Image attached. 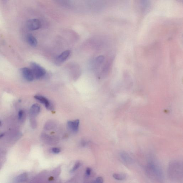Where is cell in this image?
Masks as SVG:
<instances>
[{
	"mask_svg": "<svg viewBox=\"0 0 183 183\" xmlns=\"http://www.w3.org/2000/svg\"><path fill=\"white\" fill-rule=\"evenodd\" d=\"M168 175L173 180H179L183 177L182 163L177 161H174L170 163L168 166Z\"/></svg>",
	"mask_w": 183,
	"mask_h": 183,
	"instance_id": "1",
	"label": "cell"
},
{
	"mask_svg": "<svg viewBox=\"0 0 183 183\" xmlns=\"http://www.w3.org/2000/svg\"><path fill=\"white\" fill-rule=\"evenodd\" d=\"M146 172L152 179L160 181L163 177V172L160 166L154 162L151 161L146 166Z\"/></svg>",
	"mask_w": 183,
	"mask_h": 183,
	"instance_id": "2",
	"label": "cell"
},
{
	"mask_svg": "<svg viewBox=\"0 0 183 183\" xmlns=\"http://www.w3.org/2000/svg\"><path fill=\"white\" fill-rule=\"evenodd\" d=\"M31 69L36 79H41L46 75V72L44 68L35 62H32L30 64Z\"/></svg>",
	"mask_w": 183,
	"mask_h": 183,
	"instance_id": "3",
	"label": "cell"
},
{
	"mask_svg": "<svg viewBox=\"0 0 183 183\" xmlns=\"http://www.w3.org/2000/svg\"><path fill=\"white\" fill-rule=\"evenodd\" d=\"M28 29L30 30H37L41 27V23L37 19H32L28 21L26 23Z\"/></svg>",
	"mask_w": 183,
	"mask_h": 183,
	"instance_id": "4",
	"label": "cell"
},
{
	"mask_svg": "<svg viewBox=\"0 0 183 183\" xmlns=\"http://www.w3.org/2000/svg\"><path fill=\"white\" fill-rule=\"evenodd\" d=\"M34 98L40 102V103L44 105L47 109L52 110L54 108L52 103L47 98L40 95H36L34 96Z\"/></svg>",
	"mask_w": 183,
	"mask_h": 183,
	"instance_id": "5",
	"label": "cell"
},
{
	"mask_svg": "<svg viewBox=\"0 0 183 183\" xmlns=\"http://www.w3.org/2000/svg\"><path fill=\"white\" fill-rule=\"evenodd\" d=\"M21 71L23 77L26 80L31 82L34 80L35 77L31 69L24 67L22 68Z\"/></svg>",
	"mask_w": 183,
	"mask_h": 183,
	"instance_id": "6",
	"label": "cell"
},
{
	"mask_svg": "<svg viewBox=\"0 0 183 183\" xmlns=\"http://www.w3.org/2000/svg\"><path fill=\"white\" fill-rule=\"evenodd\" d=\"M70 54L71 51L69 50L64 51L55 59V63L56 65H59L63 63L69 56Z\"/></svg>",
	"mask_w": 183,
	"mask_h": 183,
	"instance_id": "7",
	"label": "cell"
},
{
	"mask_svg": "<svg viewBox=\"0 0 183 183\" xmlns=\"http://www.w3.org/2000/svg\"><path fill=\"white\" fill-rule=\"evenodd\" d=\"M79 120H76L73 121H68L67 124L70 129L72 130L74 132H77L79 129Z\"/></svg>",
	"mask_w": 183,
	"mask_h": 183,
	"instance_id": "8",
	"label": "cell"
},
{
	"mask_svg": "<svg viewBox=\"0 0 183 183\" xmlns=\"http://www.w3.org/2000/svg\"><path fill=\"white\" fill-rule=\"evenodd\" d=\"M120 157L122 160L125 163L130 164L132 163L133 160L132 158L127 152H121L120 153Z\"/></svg>",
	"mask_w": 183,
	"mask_h": 183,
	"instance_id": "9",
	"label": "cell"
},
{
	"mask_svg": "<svg viewBox=\"0 0 183 183\" xmlns=\"http://www.w3.org/2000/svg\"><path fill=\"white\" fill-rule=\"evenodd\" d=\"M40 105L37 104H33L30 109V114L32 116H34L37 115L40 113Z\"/></svg>",
	"mask_w": 183,
	"mask_h": 183,
	"instance_id": "10",
	"label": "cell"
},
{
	"mask_svg": "<svg viewBox=\"0 0 183 183\" xmlns=\"http://www.w3.org/2000/svg\"><path fill=\"white\" fill-rule=\"evenodd\" d=\"M28 43L32 47H36L37 44V41L36 38L31 34L28 35L27 37Z\"/></svg>",
	"mask_w": 183,
	"mask_h": 183,
	"instance_id": "11",
	"label": "cell"
},
{
	"mask_svg": "<svg viewBox=\"0 0 183 183\" xmlns=\"http://www.w3.org/2000/svg\"><path fill=\"white\" fill-rule=\"evenodd\" d=\"M28 175L26 173H23L20 174L15 178V181L16 182H22L26 181L27 179Z\"/></svg>",
	"mask_w": 183,
	"mask_h": 183,
	"instance_id": "12",
	"label": "cell"
},
{
	"mask_svg": "<svg viewBox=\"0 0 183 183\" xmlns=\"http://www.w3.org/2000/svg\"><path fill=\"white\" fill-rule=\"evenodd\" d=\"M137 3L141 9H145L149 5V0H137Z\"/></svg>",
	"mask_w": 183,
	"mask_h": 183,
	"instance_id": "13",
	"label": "cell"
},
{
	"mask_svg": "<svg viewBox=\"0 0 183 183\" xmlns=\"http://www.w3.org/2000/svg\"><path fill=\"white\" fill-rule=\"evenodd\" d=\"M113 177L115 179L117 180H123L126 178L125 174L116 173L113 174Z\"/></svg>",
	"mask_w": 183,
	"mask_h": 183,
	"instance_id": "14",
	"label": "cell"
},
{
	"mask_svg": "<svg viewBox=\"0 0 183 183\" xmlns=\"http://www.w3.org/2000/svg\"><path fill=\"white\" fill-rule=\"evenodd\" d=\"M54 123L52 122H51L47 123L45 126V128L47 130H48L51 129L54 127Z\"/></svg>",
	"mask_w": 183,
	"mask_h": 183,
	"instance_id": "15",
	"label": "cell"
},
{
	"mask_svg": "<svg viewBox=\"0 0 183 183\" xmlns=\"http://www.w3.org/2000/svg\"><path fill=\"white\" fill-rule=\"evenodd\" d=\"M80 166V163L79 162H78L77 163L74 165V167L73 168L72 170H71V171L74 172L78 169V168L79 167V166Z\"/></svg>",
	"mask_w": 183,
	"mask_h": 183,
	"instance_id": "16",
	"label": "cell"
},
{
	"mask_svg": "<svg viewBox=\"0 0 183 183\" xmlns=\"http://www.w3.org/2000/svg\"><path fill=\"white\" fill-rule=\"evenodd\" d=\"M51 151L52 152H53V153H56V154L58 153H59L60 152H61V149H60L59 148L57 147L52 148V149Z\"/></svg>",
	"mask_w": 183,
	"mask_h": 183,
	"instance_id": "17",
	"label": "cell"
},
{
	"mask_svg": "<svg viewBox=\"0 0 183 183\" xmlns=\"http://www.w3.org/2000/svg\"><path fill=\"white\" fill-rule=\"evenodd\" d=\"M24 114V112L22 110H20L18 113V118L19 120L21 119Z\"/></svg>",
	"mask_w": 183,
	"mask_h": 183,
	"instance_id": "18",
	"label": "cell"
},
{
	"mask_svg": "<svg viewBox=\"0 0 183 183\" xmlns=\"http://www.w3.org/2000/svg\"><path fill=\"white\" fill-rule=\"evenodd\" d=\"M103 182V180L101 177H98L96 179V182L98 183H102Z\"/></svg>",
	"mask_w": 183,
	"mask_h": 183,
	"instance_id": "19",
	"label": "cell"
},
{
	"mask_svg": "<svg viewBox=\"0 0 183 183\" xmlns=\"http://www.w3.org/2000/svg\"><path fill=\"white\" fill-rule=\"evenodd\" d=\"M91 172V170L89 168H88L86 170V174L87 176H89L90 175Z\"/></svg>",
	"mask_w": 183,
	"mask_h": 183,
	"instance_id": "20",
	"label": "cell"
},
{
	"mask_svg": "<svg viewBox=\"0 0 183 183\" xmlns=\"http://www.w3.org/2000/svg\"><path fill=\"white\" fill-rule=\"evenodd\" d=\"M4 135H4V134H1V135H0V138L4 136Z\"/></svg>",
	"mask_w": 183,
	"mask_h": 183,
	"instance_id": "21",
	"label": "cell"
},
{
	"mask_svg": "<svg viewBox=\"0 0 183 183\" xmlns=\"http://www.w3.org/2000/svg\"><path fill=\"white\" fill-rule=\"evenodd\" d=\"M4 2H5L7 1V0H2Z\"/></svg>",
	"mask_w": 183,
	"mask_h": 183,
	"instance_id": "22",
	"label": "cell"
},
{
	"mask_svg": "<svg viewBox=\"0 0 183 183\" xmlns=\"http://www.w3.org/2000/svg\"><path fill=\"white\" fill-rule=\"evenodd\" d=\"M1 121H0V126H1Z\"/></svg>",
	"mask_w": 183,
	"mask_h": 183,
	"instance_id": "23",
	"label": "cell"
}]
</instances>
